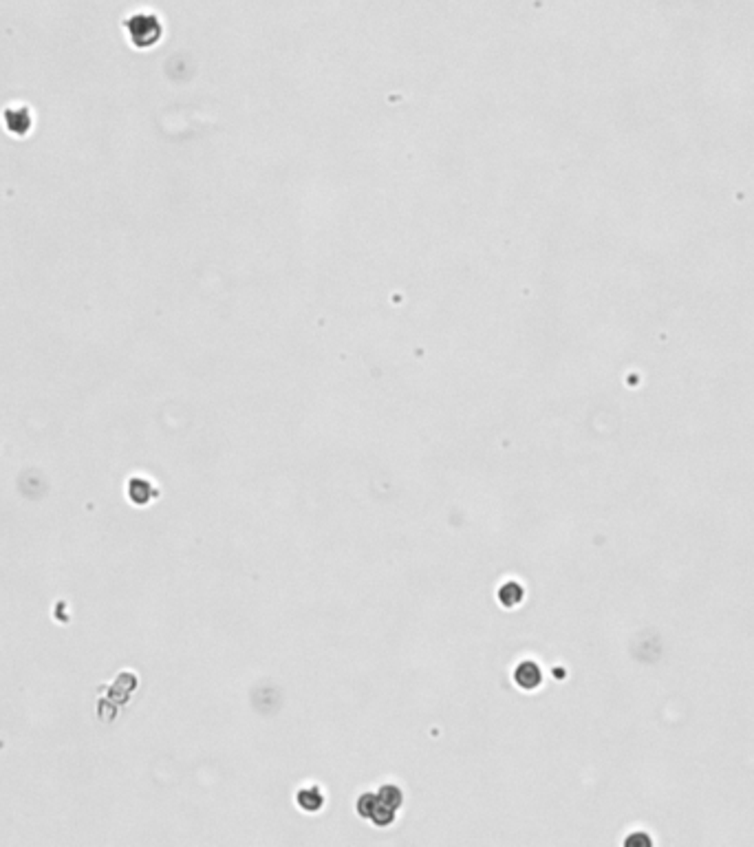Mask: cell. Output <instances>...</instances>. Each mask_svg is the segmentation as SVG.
Listing matches in <instances>:
<instances>
[{"instance_id":"1","label":"cell","mask_w":754,"mask_h":847,"mask_svg":"<svg viewBox=\"0 0 754 847\" xmlns=\"http://www.w3.org/2000/svg\"><path fill=\"white\" fill-rule=\"evenodd\" d=\"M128 35L137 47H150L161 38V23L153 13H135L126 23Z\"/></svg>"},{"instance_id":"2","label":"cell","mask_w":754,"mask_h":847,"mask_svg":"<svg viewBox=\"0 0 754 847\" xmlns=\"http://www.w3.org/2000/svg\"><path fill=\"white\" fill-rule=\"evenodd\" d=\"M514 682L519 684V687H521L523 691H534V689H538L540 682H543L540 667H538L536 662H532V660L521 662L519 667L514 669Z\"/></svg>"},{"instance_id":"3","label":"cell","mask_w":754,"mask_h":847,"mask_svg":"<svg viewBox=\"0 0 754 847\" xmlns=\"http://www.w3.org/2000/svg\"><path fill=\"white\" fill-rule=\"evenodd\" d=\"M497 596H499V602L503 604V607H516V604H521V600L525 596V589L521 587L516 580H507L503 587L499 589Z\"/></svg>"},{"instance_id":"4","label":"cell","mask_w":754,"mask_h":847,"mask_svg":"<svg viewBox=\"0 0 754 847\" xmlns=\"http://www.w3.org/2000/svg\"><path fill=\"white\" fill-rule=\"evenodd\" d=\"M298 805L304 812H318L324 805V797L318 788H302L298 792Z\"/></svg>"},{"instance_id":"5","label":"cell","mask_w":754,"mask_h":847,"mask_svg":"<svg viewBox=\"0 0 754 847\" xmlns=\"http://www.w3.org/2000/svg\"><path fill=\"white\" fill-rule=\"evenodd\" d=\"M377 797H379L384 803H389L391 808H395V810H399V808H401L404 795H401V790L397 788V785H393V783H386V785H382L379 792H377Z\"/></svg>"},{"instance_id":"6","label":"cell","mask_w":754,"mask_h":847,"mask_svg":"<svg viewBox=\"0 0 754 847\" xmlns=\"http://www.w3.org/2000/svg\"><path fill=\"white\" fill-rule=\"evenodd\" d=\"M375 803H377V795H375V792H364V795L357 799V803H355L357 814L364 816V819H371V812H373V808H375Z\"/></svg>"}]
</instances>
